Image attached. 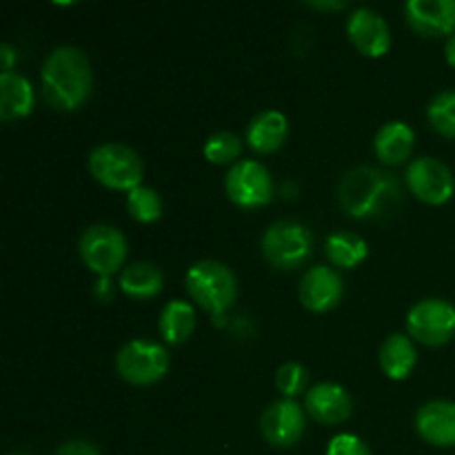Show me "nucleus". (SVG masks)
Returning a JSON list of instances; mask_svg holds the SVG:
<instances>
[{
	"label": "nucleus",
	"instance_id": "obj_3",
	"mask_svg": "<svg viewBox=\"0 0 455 455\" xmlns=\"http://www.w3.org/2000/svg\"><path fill=\"white\" fill-rule=\"evenodd\" d=\"M189 296L212 314L218 324H222L225 311L234 307L238 298V280L234 271L218 260H200L189 267L185 275Z\"/></svg>",
	"mask_w": 455,
	"mask_h": 455
},
{
	"label": "nucleus",
	"instance_id": "obj_7",
	"mask_svg": "<svg viewBox=\"0 0 455 455\" xmlns=\"http://www.w3.org/2000/svg\"><path fill=\"white\" fill-rule=\"evenodd\" d=\"M78 251L89 271L98 278H111L127 258V240L111 225H92L83 231Z\"/></svg>",
	"mask_w": 455,
	"mask_h": 455
},
{
	"label": "nucleus",
	"instance_id": "obj_32",
	"mask_svg": "<svg viewBox=\"0 0 455 455\" xmlns=\"http://www.w3.org/2000/svg\"><path fill=\"white\" fill-rule=\"evenodd\" d=\"M444 56H447V62L455 69V34L449 36L447 44H444Z\"/></svg>",
	"mask_w": 455,
	"mask_h": 455
},
{
	"label": "nucleus",
	"instance_id": "obj_20",
	"mask_svg": "<svg viewBox=\"0 0 455 455\" xmlns=\"http://www.w3.org/2000/svg\"><path fill=\"white\" fill-rule=\"evenodd\" d=\"M416 345L404 333H391L380 347V367L391 380H404L416 367Z\"/></svg>",
	"mask_w": 455,
	"mask_h": 455
},
{
	"label": "nucleus",
	"instance_id": "obj_23",
	"mask_svg": "<svg viewBox=\"0 0 455 455\" xmlns=\"http://www.w3.org/2000/svg\"><path fill=\"white\" fill-rule=\"evenodd\" d=\"M324 251H327V258L336 267H342V269H354L360 262L367 258L369 247L358 234H351V231H336L327 238V244H324Z\"/></svg>",
	"mask_w": 455,
	"mask_h": 455
},
{
	"label": "nucleus",
	"instance_id": "obj_26",
	"mask_svg": "<svg viewBox=\"0 0 455 455\" xmlns=\"http://www.w3.org/2000/svg\"><path fill=\"white\" fill-rule=\"evenodd\" d=\"M204 158L213 164H231L243 154V140L231 132H218L204 142ZM235 164V163H234Z\"/></svg>",
	"mask_w": 455,
	"mask_h": 455
},
{
	"label": "nucleus",
	"instance_id": "obj_17",
	"mask_svg": "<svg viewBox=\"0 0 455 455\" xmlns=\"http://www.w3.org/2000/svg\"><path fill=\"white\" fill-rule=\"evenodd\" d=\"M289 133L287 116L275 109L260 111L253 116L247 127V142L258 154H274L284 145Z\"/></svg>",
	"mask_w": 455,
	"mask_h": 455
},
{
	"label": "nucleus",
	"instance_id": "obj_4",
	"mask_svg": "<svg viewBox=\"0 0 455 455\" xmlns=\"http://www.w3.org/2000/svg\"><path fill=\"white\" fill-rule=\"evenodd\" d=\"M89 172L100 185L116 191H132L142 185V158L123 142H102L89 154Z\"/></svg>",
	"mask_w": 455,
	"mask_h": 455
},
{
	"label": "nucleus",
	"instance_id": "obj_33",
	"mask_svg": "<svg viewBox=\"0 0 455 455\" xmlns=\"http://www.w3.org/2000/svg\"><path fill=\"white\" fill-rule=\"evenodd\" d=\"M309 4L314 9H345L347 7V3H342V0L340 3H338V0H333V3H323V0H320V3H315L314 0V3H309Z\"/></svg>",
	"mask_w": 455,
	"mask_h": 455
},
{
	"label": "nucleus",
	"instance_id": "obj_6",
	"mask_svg": "<svg viewBox=\"0 0 455 455\" xmlns=\"http://www.w3.org/2000/svg\"><path fill=\"white\" fill-rule=\"evenodd\" d=\"M116 369L120 378L127 380L129 385L147 387L154 382L163 380L169 369V351L160 342L129 340L123 345L116 355Z\"/></svg>",
	"mask_w": 455,
	"mask_h": 455
},
{
	"label": "nucleus",
	"instance_id": "obj_13",
	"mask_svg": "<svg viewBox=\"0 0 455 455\" xmlns=\"http://www.w3.org/2000/svg\"><path fill=\"white\" fill-rule=\"evenodd\" d=\"M342 291H345V284H342L340 274L331 267L315 265L302 275L298 296L307 309L323 314V311L333 309L342 300Z\"/></svg>",
	"mask_w": 455,
	"mask_h": 455
},
{
	"label": "nucleus",
	"instance_id": "obj_1",
	"mask_svg": "<svg viewBox=\"0 0 455 455\" xmlns=\"http://www.w3.org/2000/svg\"><path fill=\"white\" fill-rule=\"evenodd\" d=\"M40 80H43V93L49 105L60 111H74L92 93V62L83 49L62 44L47 56L40 71Z\"/></svg>",
	"mask_w": 455,
	"mask_h": 455
},
{
	"label": "nucleus",
	"instance_id": "obj_27",
	"mask_svg": "<svg viewBox=\"0 0 455 455\" xmlns=\"http://www.w3.org/2000/svg\"><path fill=\"white\" fill-rule=\"evenodd\" d=\"M275 387L284 398L293 400L307 389V369L300 363H284L275 371Z\"/></svg>",
	"mask_w": 455,
	"mask_h": 455
},
{
	"label": "nucleus",
	"instance_id": "obj_24",
	"mask_svg": "<svg viewBox=\"0 0 455 455\" xmlns=\"http://www.w3.org/2000/svg\"><path fill=\"white\" fill-rule=\"evenodd\" d=\"M127 209L133 220L149 225L163 216V198L156 189L140 185L127 194Z\"/></svg>",
	"mask_w": 455,
	"mask_h": 455
},
{
	"label": "nucleus",
	"instance_id": "obj_5",
	"mask_svg": "<svg viewBox=\"0 0 455 455\" xmlns=\"http://www.w3.org/2000/svg\"><path fill=\"white\" fill-rule=\"evenodd\" d=\"M314 249V235L302 222L278 220L262 234V256L278 269H296Z\"/></svg>",
	"mask_w": 455,
	"mask_h": 455
},
{
	"label": "nucleus",
	"instance_id": "obj_8",
	"mask_svg": "<svg viewBox=\"0 0 455 455\" xmlns=\"http://www.w3.org/2000/svg\"><path fill=\"white\" fill-rule=\"evenodd\" d=\"M407 329L409 336L422 345H447L455 336V307L440 298H425L409 309Z\"/></svg>",
	"mask_w": 455,
	"mask_h": 455
},
{
	"label": "nucleus",
	"instance_id": "obj_10",
	"mask_svg": "<svg viewBox=\"0 0 455 455\" xmlns=\"http://www.w3.org/2000/svg\"><path fill=\"white\" fill-rule=\"evenodd\" d=\"M404 178H407L409 191L427 204L449 203L455 191L451 169L431 156H420V158L411 160Z\"/></svg>",
	"mask_w": 455,
	"mask_h": 455
},
{
	"label": "nucleus",
	"instance_id": "obj_22",
	"mask_svg": "<svg viewBox=\"0 0 455 455\" xmlns=\"http://www.w3.org/2000/svg\"><path fill=\"white\" fill-rule=\"evenodd\" d=\"M158 329L169 345H182L196 329V309L191 302L169 300L158 315Z\"/></svg>",
	"mask_w": 455,
	"mask_h": 455
},
{
	"label": "nucleus",
	"instance_id": "obj_12",
	"mask_svg": "<svg viewBox=\"0 0 455 455\" xmlns=\"http://www.w3.org/2000/svg\"><path fill=\"white\" fill-rule=\"evenodd\" d=\"M347 34L351 44L369 58H380L391 47V31L385 18L369 7H358L351 12L347 22Z\"/></svg>",
	"mask_w": 455,
	"mask_h": 455
},
{
	"label": "nucleus",
	"instance_id": "obj_31",
	"mask_svg": "<svg viewBox=\"0 0 455 455\" xmlns=\"http://www.w3.org/2000/svg\"><path fill=\"white\" fill-rule=\"evenodd\" d=\"M0 62H3V74L13 71V62H16V49L12 44L3 43L0 44Z\"/></svg>",
	"mask_w": 455,
	"mask_h": 455
},
{
	"label": "nucleus",
	"instance_id": "obj_11",
	"mask_svg": "<svg viewBox=\"0 0 455 455\" xmlns=\"http://www.w3.org/2000/svg\"><path fill=\"white\" fill-rule=\"evenodd\" d=\"M305 411L296 400H275L260 418V431L274 447H293L305 435Z\"/></svg>",
	"mask_w": 455,
	"mask_h": 455
},
{
	"label": "nucleus",
	"instance_id": "obj_15",
	"mask_svg": "<svg viewBox=\"0 0 455 455\" xmlns=\"http://www.w3.org/2000/svg\"><path fill=\"white\" fill-rule=\"evenodd\" d=\"M305 409L314 420L323 425H338L351 416L354 400L347 394L345 387L336 382H320L305 394Z\"/></svg>",
	"mask_w": 455,
	"mask_h": 455
},
{
	"label": "nucleus",
	"instance_id": "obj_14",
	"mask_svg": "<svg viewBox=\"0 0 455 455\" xmlns=\"http://www.w3.org/2000/svg\"><path fill=\"white\" fill-rule=\"evenodd\" d=\"M404 18L422 36H453L455 0H409L404 4Z\"/></svg>",
	"mask_w": 455,
	"mask_h": 455
},
{
	"label": "nucleus",
	"instance_id": "obj_16",
	"mask_svg": "<svg viewBox=\"0 0 455 455\" xmlns=\"http://www.w3.org/2000/svg\"><path fill=\"white\" fill-rule=\"evenodd\" d=\"M416 429L434 447H455V403L431 400L416 413Z\"/></svg>",
	"mask_w": 455,
	"mask_h": 455
},
{
	"label": "nucleus",
	"instance_id": "obj_30",
	"mask_svg": "<svg viewBox=\"0 0 455 455\" xmlns=\"http://www.w3.org/2000/svg\"><path fill=\"white\" fill-rule=\"evenodd\" d=\"M114 283H111V278H98V283L93 284V298H96L98 302H102V305H107V302L114 300Z\"/></svg>",
	"mask_w": 455,
	"mask_h": 455
},
{
	"label": "nucleus",
	"instance_id": "obj_29",
	"mask_svg": "<svg viewBox=\"0 0 455 455\" xmlns=\"http://www.w3.org/2000/svg\"><path fill=\"white\" fill-rule=\"evenodd\" d=\"M53 455H100V451L87 440H69V443H62Z\"/></svg>",
	"mask_w": 455,
	"mask_h": 455
},
{
	"label": "nucleus",
	"instance_id": "obj_21",
	"mask_svg": "<svg viewBox=\"0 0 455 455\" xmlns=\"http://www.w3.org/2000/svg\"><path fill=\"white\" fill-rule=\"evenodd\" d=\"M120 291L127 293L129 298L136 300H149L163 291L164 275L154 262H133V265L124 267L120 274Z\"/></svg>",
	"mask_w": 455,
	"mask_h": 455
},
{
	"label": "nucleus",
	"instance_id": "obj_19",
	"mask_svg": "<svg viewBox=\"0 0 455 455\" xmlns=\"http://www.w3.org/2000/svg\"><path fill=\"white\" fill-rule=\"evenodd\" d=\"M34 109V87L29 80L18 71L0 74V118L9 120L25 118Z\"/></svg>",
	"mask_w": 455,
	"mask_h": 455
},
{
	"label": "nucleus",
	"instance_id": "obj_9",
	"mask_svg": "<svg viewBox=\"0 0 455 455\" xmlns=\"http://www.w3.org/2000/svg\"><path fill=\"white\" fill-rule=\"evenodd\" d=\"M227 198L243 209H256L274 198V178L258 160H238L225 176Z\"/></svg>",
	"mask_w": 455,
	"mask_h": 455
},
{
	"label": "nucleus",
	"instance_id": "obj_34",
	"mask_svg": "<svg viewBox=\"0 0 455 455\" xmlns=\"http://www.w3.org/2000/svg\"><path fill=\"white\" fill-rule=\"evenodd\" d=\"M18 455H22V453H18Z\"/></svg>",
	"mask_w": 455,
	"mask_h": 455
},
{
	"label": "nucleus",
	"instance_id": "obj_28",
	"mask_svg": "<svg viewBox=\"0 0 455 455\" xmlns=\"http://www.w3.org/2000/svg\"><path fill=\"white\" fill-rule=\"evenodd\" d=\"M327 455H371L367 444L354 434L333 435L327 447Z\"/></svg>",
	"mask_w": 455,
	"mask_h": 455
},
{
	"label": "nucleus",
	"instance_id": "obj_18",
	"mask_svg": "<svg viewBox=\"0 0 455 455\" xmlns=\"http://www.w3.org/2000/svg\"><path fill=\"white\" fill-rule=\"evenodd\" d=\"M413 142H416L413 129L403 120H391L378 129L376 138H373V149L385 164H400L409 160Z\"/></svg>",
	"mask_w": 455,
	"mask_h": 455
},
{
	"label": "nucleus",
	"instance_id": "obj_25",
	"mask_svg": "<svg viewBox=\"0 0 455 455\" xmlns=\"http://www.w3.org/2000/svg\"><path fill=\"white\" fill-rule=\"evenodd\" d=\"M427 118L434 124V129L443 136L455 138V92L447 89V92L438 93L434 100L427 107Z\"/></svg>",
	"mask_w": 455,
	"mask_h": 455
},
{
	"label": "nucleus",
	"instance_id": "obj_2",
	"mask_svg": "<svg viewBox=\"0 0 455 455\" xmlns=\"http://www.w3.org/2000/svg\"><path fill=\"white\" fill-rule=\"evenodd\" d=\"M338 200L349 216L371 220L398 207L403 200V187L394 173L363 164L342 176L338 185Z\"/></svg>",
	"mask_w": 455,
	"mask_h": 455
}]
</instances>
